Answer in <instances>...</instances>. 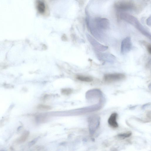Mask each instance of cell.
<instances>
[{
	"label": "cell",
	"instance_id": "6da1fadb",
	"mask_svg": "<svg viewBox=\"0 0 151 151\" xmlns=\"http://www.w3.org/2000/svg\"><path fill=\"white\" fill-rule=\"evenodd\" d=\"M126 78V76L122 73H114L105 75L104 80L107 82H112L122 80Z\"/></svg>",
	"mask_w": 151,
	"mask_h": 151
},
{
	"label": "cell",
	"instance_id": "7a4b0ae2",
	"mask_svg": "<svg viewBox=\"0 0 151 151\" xmlns=\"http://www.w3.org/2000/svg\"><path fill=\"white\" fill-rule=\"evenodd\" d=\"M132 43L130 38L127 37L123 40L121 45V52L124 54L128 53L131 50Z\"/></svg>",
	"mask_w": 151,
	"mask_h": 151
},
{
	"label": "cell",
	"instance_id": "3957f363",
	"mask_svg": "<svg viewBox=\"0 0 151 151\" xmlns=\"http://www.w3.org/2000/svg\"><path fill=\"white\" fill-rule=\"evenodd\" d=\"M117 114L116 113H112L109 117L108 122L109 125L113 128H117L118 125L117 121Z\"/></svg>",
	"mask_w": 151,
	"mask_h": 151
},
{
	"label": "cell",
	"instance_id": "277c9868",
	"mask_svg": "<svg viewBox=\"0 0 151 151\" xmlns=\"http://www.w3.org/2000/svg\"><path fill=\"white\" fill-rule=\"evenodd\" d=\"M37 8L38 12L41 14L44 13L46 10V7L44 3L40 1L37 2Z\"/></svg>",
	"mask_w": 151,
	"mask_h": 151
},
{
	"label": "cell",
	"instance_id": "5b68a950",
	"mask_svg": "<svg viewBox=\"0 0 151 151\" xmlns=\"http://www.w3.org/2000/svg\"><path fill=\"white\" fill-rule=\"evenodd\" d=\"M117 5L118 8L123 9H128L132 7V5L130 3L125 2L120 3Z\"/></svg>",
	"mask_w": 151,
	"mask_h": 151
},
{
	"label": "cell",
	"instance_id": "8992f818",
	"mask_svg": "<svg viewBox=\"0 0 151 151\" xmlns=\"http://www.w3.org/2000/svg\"><path fill=\"white\" fill-rule=\"evenodd\" d=\"M77 79L80 81L86 82H92L93 80V79L91 77L82 75L78 76Z\"/></svg>",
	"mask_w": 151,
	"mask_h": 151
},
{
	"label": "cell",
	"instance_id": "52a82bcc",
	"mask_svg": "<svg viewBox=\"0 0 151 151\" xmlns=\"http://www.w3.org/2000/svg\"><path fill=\"white\" fill-rule=\"evenodd\" d=\"M38 109L42 111H49L52 109V107L49 105L40 104L37 107Z\"/></svg>",
	"mask_w": 151,
	"mask_h": 151
},
{
	"label": "cell",
	"instance_id": "ba28073f",
	"mask_svg": "<svg viewBox=\"0 0 151 151\" xmlns=\"http://www.w3.org/2000/svg\"><path fill=\"white\" fill-rule=\"evenodd\" d=\"M132 133L129 132L126 133L119 134L117 135V137L121 139H124L130 137Z\"/></svg>",
	"mask_w": 151,
	"mask_h": 151
},
{
	"label": "cell",
	"instance_id": "9c48e42d",
	"mask_svg": "<svg viewBox=\"0 0 151 151\" xmlns=\"http://www.w3.org/2000/svg\"><path fill=\"white\" fill-rule=\"evenodd\" d=\"M61 92L63 95H68L72 93L73 90L69 88L64 89L62 90Z\"/></svg>",
	"mask_w": 151,
	"mask_h": 151
},
{
	"label": "cell",
	"instance_id": "30bf717a",
	"mask_svg": "<svg viewBox=\"0 0 151 151\" xmlns=\"http://www.w3.org/2000/svg\"><path fill=\"white\" fill-rule=\"evenodd\" d=\"M147 49L149 53L150 54L151 51V47L150 45H148L147 46Z\"/></svg>",
	"mask_w": 151,
	"mask_h": 151
}]
</instances>
